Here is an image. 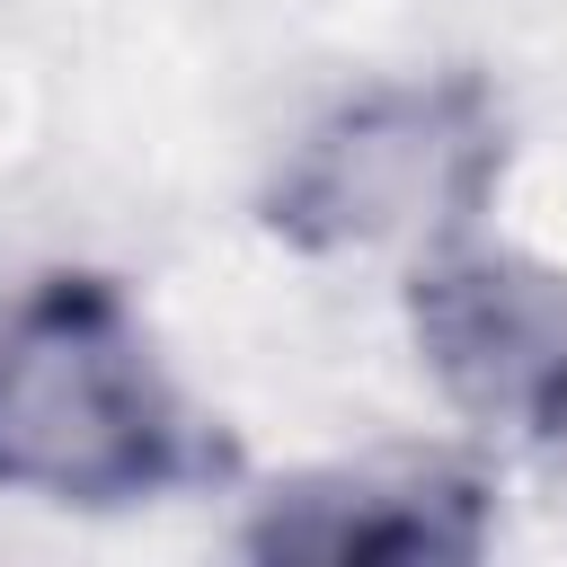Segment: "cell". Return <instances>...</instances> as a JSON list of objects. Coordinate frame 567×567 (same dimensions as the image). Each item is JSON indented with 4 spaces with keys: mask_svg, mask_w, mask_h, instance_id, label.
<instances>
[{
    "mask_svg": "<svg viewBox=\"0 0 567 567\" xmlns=\"http://www.w3.org/2000/svg\"><path fill=\"white\" fill-rule=\"evenodd\" d=\"M505 177V106L470 71L372 80L337 97L257 195V221L301 257H425L478 230Z\"/></svg>",
    "mask_w": 567,
    "mask_h": 567,
    "instance_id": "2",
    "label": "cell"
},
{
    "mask_svg": "<svg viewBox=\"0 0 567 567\" xmlns=\"http://www.w3.org/2000/svg\"><path fill=\"white\" fill-rule=\"evenodd\" d=\"M408 346L443 408L505 452L567 443V266L461 230L408 257Z\"/></svg>",
    "mask_w": 567,
    "mask_h": 567,
    "instance_id": "3",
    "label": "cell"
},
{
    "mask_svg": "<svg viewBox=\"0 0 567 567\" xmlns=\"http://www.w3.org/2000/svg\"><path fill=\"white\" fill-rule=\"evenodd\" d=\"M221 470V443L159 363L142 310L97 275H35L0 301V487L71 514L159 505Z\"/></svg>",
    "mask_w": 567,
    "mask_h": 567,
    "instance_id": "1",
    "label": "cell"
},
{
    "mask_svg": "<svg viewBox=\"0 0 567 567\" xmlns=\"http://www.w3.org/2000/svg\"><path fill=\"white\" fill-rule=\"evenodd\" d=\"M496 540V496L461 461H328L248 496L239 549L284 567H443Z\"/></svg>",
    "mask_w": 567,
    "mask_h": 567,
    "instance_id": "4",
    "label": "cell"
}]
</instances>
